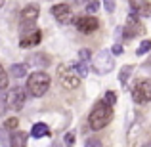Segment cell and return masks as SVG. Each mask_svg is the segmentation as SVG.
<instances>
[{"mask_svg": "<svg viewBox=\"0 0 151 147\" xmlns=\"http://www.w3.org/2000/svg\"><path fill=\"white\" fill-rule=\"evenodd\" d=\"M6 86H8V75L4 71V67L0 65V90H4Z\"/></svg>", "mask_w": 151, "mask_h": 147, "instance_id": "cell-21", "label": "cell"}, {"mask_svg": "<svg viewBox=\"0 0 151 147\" xmlns=\"http://www.w3.org/2000/svg\"><path fill=\"white\" fill-rule=\"evenodd\" d=\"M38 11H40V10H38L37 4H29V6L23 8L21 23H19V31H21V33L35 29V23H37V19H38Z\"/></svg>", "mask_w": 151, "mask_h": 147, "instance_id": "cell-6", "label": "cell"}, {"mask_svg": "<svg viewBox=\"0 0 151 147\" xmlns=\"http://www.w3.org/2000/svg\"><path fill=\"white\" fill-rule=\"evenodd\" d=\"M10 73H12V77H15V78L27 77V65L25 63H15V65L10 67Z\"/></svg>", "mask_w": 151, "mask_h": 147, "instance_id": "cell-16", "label": "cell"}, {"mask_svg": "<svg viewBox=\"0 0 151 147\" xmlns=\"http://www.w3.org/2000/svg\"><path fill=\"white\" fill-rule=\"evenodd\" d=\"M130 8L140 17H151V4L149 0H130Z\"/></svg>", "mask_w": 151, "mask_h": 147, "instance_id": "cell-12", "label": "cell"}, {"mask_svg": "<svg viewBox=\"0 0 151 147\" xmlns=\"http://www.w3.org/2000/svg\"><path fill=\"white\" fill-rule=\"evenodd\" d=\"M6 109H8V105H6V96H2V94H0V117L6 113Z\"/></svg>", "mask_w": 151, "mask_h": 147, "instance_id": "cell-27", "label": "cell"}, {"mask_svg": "<svg viewBox=\"0 0 151 147\" xmlns=\"http://www.w3.org/2000/svg\"><path fill=\"white\" fill-rule=\"evenodd\" d=\"M42 40V33L35 27V29L31 31H25V33H21V48H31V46H37L38 42Z\"/></svg>", "mask_w": 151, "mask_h": 147, "instance_id": "cell-11", "label": "cell"}, {"mask_svg": "<svg viewBox=\"0 0 151 147\" xmlns=\"http://www.w3.org/2000/svg\"><path fill=\"white\" fill-rule=\"evenodd\" d=\"M103 4H105V11H109V14L115 11V0H103Z\"/></svg>", "mask_w": 151, "mask_h": 147, "instance_id": "cell-26", "label": "cell"}, {"mask_svg": "<svg viewBox=\"0 0 151 147\" xmlns=\"http://www.w3.org/2000/svg\"><path fill=\"white\" fill-rule=\"evenodd\" d=\"M115 67V61H113V55L109 54L107 50H100L96 54V57H94L92 61V69L96 71L98 75H107L111 73Z\"/></svg>", "mask_w": 151, "mask_h": 147, "instance_id": "cell-4", "label": "cell"}, {"mask_svg": "<svg viewBox=\"0 0 151 147\" xmlns=\"http://www.w3.org/2000/svg\"><path fill=\"white\" fill-rule=\"evenodd\" d=\"M73 69H75V73H77L81 78L88 75V67H86V63L82 61V59H81V61H75V63H73Z\"/></svg>", "mask_w": 151, "mask_h": 147, "instance_id": "cell-17", "label": "cell"}, {"mask_svg": "<svg viewBox=\"0 0 151 147\" xmlns=\"http://www.w3.org/2000/svg\"><path fill=\"white\" fill-rule=\"evenodd\" d=\"M142 33H144V25H142V21L138 19V15L132 11V14L128 15V19H126V25L122 27V37L132 38V37H138V34H142Z\"/></svg>", "mask_w": 151, "mask_h": 147, "instance_id": "cell-8", "label": "cell"}, {"mask_svg": "<svg viewBox=\"0 0 151 147\" xmlns=\"http://www.w3.org/2000/svg\"><path fill=\"white\" fill-rule=\"evenodd\" d=\"M75 27H77L82 34H90L100 27V23H98V19L94 17L92 14H88V15H81V17L75 19Z\"/></svg>", "mask_w": 151, "mask_h": 147, "instance_id": "cell-9", "label": "cell"}, {"mask_svg": "<svg viewBox=\"0 0 151 147\" xmlns=\"http://www.w3.org/2000/svg\"><path fill=\"white\" fill-rule=\"evenodd\" d=\"M132 71H134V67H132V65H124V67L121 69V75H119V82H121L122 86L128 82V77H130V73H132Z\"/></svg>", "mask_w": 151, "mask_h": 147, "instance_id": "cell-18", "label": "cell"}, {"mask_svg": "<svg viewBox=\"0 0 151 147\" xmlns=\"http://www.w3.org/2000/svg\"><path fill=\"white\" fill-rule=\"evenodd\" d=\"M90 145H92V147H100L101 141L100 140H86V147H90Z\"/></svg>", "mask_w": 151, "mask_h": 147, "instance_id": "cell-28", "label": "cell"}, {"mask_svg": "<svg viewBox=\"0 0 151 147\" xmlns=\"http://www.w3.org/2000/svg\"><path fill=\"white\" fill-rule=\"evenodd\" d=\"M27 134L25 132H14L10 136V145H14V147H25L27 145Z\"/></svg>", "mask_w": 151, "mask_h": 147, "instance_id": "cell-15", "label": "cell"}, {"mask_svg": "<svg viewBox=\"0 0 151 147\" xmlns=\"http://www.w3.org/2000/svg\"><path fill=\"white\" fill-rule=\"evenodd\" d=\"M78 55H81V59L84 63H90V59H92V54H90V50H86V48H82L78 52Z\"/></svg>", "mask_w": 151, "mask_h": 147, "instance_id": "cell-23", "label": "cell"}, {"mask_svg": "<svg viewBox=\"0 0 151 147\" xmlns=\"http://www.w3.org/2000/svg\"><path fill=\"white\" fill-rule=\"evenodd\" d=\"M103 101H107L109 105H115V101H117V96H115V92L107 90V92H105V99H103Z\"/></svg>", "mask_w": 151, "mask_h": 147, "instance_id": "cell-25", "label": "cell"}, {"mask_svg": "<svg viewBox=\"0 0 151 147\" xmlns=\"http://www.w3.org/2000/svg\"><path fill=\"white\" fill-rule=\"evenodd\" d=\"M113 118V105H109L107 101H98L94 105V109L90 111V117H88V124L92 130H101L105 128L107 124L111 122Z\"/></svg>", "mask_w": 151, "mask_h": 147, "instance_id": "cell-1", "label": "cell"}, {"mask_svg": "<svg viewBox=\"0 0 151 147\" xmlns=\"http://www.w3.org/2000/svg\"><path fill=\"white\" fill-rule=\"evenodd\" d=\"M31 136L37 138V140L38 138H48L50 136V128L44 124V122H37V124L31 128Z\"/></svg>", "mask_w": 151, "mask_h": 147, "instance_id": "cell-14", "label": "cell"}, {"mask_svg": "<svg viewBox=\"0 0 151 147\" xmlns=\"http://www.w3.org/2000/svg\"><path fill=\"white\" fill-rule=\"evenodd\" d=\"M84 6H86V14H96L98 8H100V2L98 0H88Z\"/></svg>", "mask_w": 151, "mask_h": 147, "instance_id": "cell-19", "label": "cell"}, {"mask_svg": "<svg viewBox=\"0 0 151 147\" xmlns=\"http://www.w3.org/2000/svg\"><path fill=\"white\" fill-rule=\"evenodd\" d=\"M122 52H124V50H122L121 44H115V46H113V54H115V55H121Z\"/></svg>", "mask_w": 151, "mask_h": 147, "instance_id": "cell-29", "label": "cell"}, {"mask_svg": "<svg viewBox=\"0 0 151 147\" xmlns=\"http://www.w3.org/2000/svg\"><path fill=\"white\" fill-rule=\"evenodd\" d=\"M52 78L50 75L42 73V71H37V73L29 75V80H27V90L33 98H42L46 92L50 90Z\"/></svg>", "mask_w": 151, "mask_h": 147, "instance_id": "cell-2", "label": "cell"}, {"mask_svg": "<svg viewBox=\"0 0 151 147\" xmlns=\"http://www.w3.org/2000/svg\"><path fill=\"white\" fill-rule=\"evenodd\" d=\"M86 2H88V0H75V4H77V6H84Z\"/></svg>", "mask_w": 151, "mask_h": 147, "instance_id": "cell-30", "label": "cell"}, {"mask_svg": "<svg viewBox=\"0 0 151 147\" xmlns=\"http://www.w3.org/2000/svg\"><path fill=\"white\" fill-rule=\"evenodd\" d=\"M27 61H29L31 65H35V67H40V69H44V67H48L50 63H52L50 61V55L40 54V52H38V54H31Z\"/></svg>", "mask_w": 151, "mask_h": 147, "instance_id": "cell-13", "label": "cell"}, {"mask_svg": "<svg viewBox=\"0 0 151 147\" xmlns=\"http://www.w3.org/2000/svg\"><path fill=\"white\" fill-rule=\"evenodd\" d=\"M58 80L65 90H75V88H78V84H81V77L75 73L73 67H67V65H59L58 67Z\"/></svg>", "mask_w": 151, "mask_h": 147, "instance_id": "cell-3", "label": "cell"}, {"mask_svg": "<svg viewBox=\"0 0 151 147\" xmlns=\"http://www.w3.org/2000/svg\"><path fill=\"white\" fill-rule=\"evenodd\" d=\"M75 140H77V136H75V132H67L65 136H63V141H65V145H73Z\"/></svg>", "mask_w": 151, "mask_h": 147, "instance_id": "cell-24", "label": "cell"}, {"mask_svg": "<svg viewBox=\"0 0 151 147\" xmlns=\"http://www.w3.org/2000/svg\"><path fill=\"white\" fill-rule=\"evenodd\" d=\"M147 65H149V67H151V57H149V61H147Z\"/></svg>", "mask_w": 151, "mask_h": 147, "instance_id": "cell-32", "label": "cell"}, {"mask_svg": "<svg viewBox=\"0 0 151 147\" xmlns=\"http://www.w3.org/2000/svg\"><path fill=\"white\" fill-rule=\"evenodd\" d=\"M17 124H19L17 118H8V120L4 122V128H6V130H15V128H17Z\"/></svg>", "mask_w": 151, "mask_h": 147, "instance_id": "cell-22", "label": "cell"}, {"mask_svg": "<svg viewBox=\"0 0 151 147\" xmlns=\"http://www.w3.org/2000/svg\"><path fill=\"white\" fill-rule=\"evenodd\" d=\"M132 99L136 103L151 101V80H140L132 90Z\"/></svg>", "mask_w": 151, "mask_h": 147, "instance_id": "cell-7", "label": "cell"}, {"mask_svg": "<svg viewBox=\"0 0 151 147\" xmlns=\"http://www.w3.org/2000/svg\"><path fill=\"white\" fill-rule=\"evenodd\" d=\"M25 101H27V92L21 86H14V88L6 94V105H8V109H12V111H21L23 107H25Z\"/></svg>", "mask_w": 151, "mask_h": 147, "instance_id": "cell-5", "label": "cell"}, {"mask_svg": "<svg viewBox=\"0 0 151 147\" xmlns=\"http://www.w3.org/2000/svg\"><path fill=\"white\" fill-rule=\"evenodd\" d=\"M52 15L61 25H69L73 21V11H71V6H67V4H55L52 8Z\"/></svg>", "mask_w": 151, "mask_h": 147, "instance_id": "cell-10", "label": "cell"}, {"mask_svg": "<svg viewBox=\"0 0 151 147\" xmlns=\"http://www.w3.org/2000/svg\"><path fill=\"white\" fill-rule=\"evenodd\" d=\"M4 4H6V0H0V8H2V6H4Z\"/></svg>", "mask_w": 151, "mask_h": 147, "instance_id": "cell-31", "label": "cell"}, {"mask_svg": "<svg viewBox=\"0 0 151 147\" xmlns=\"http://www.w3.org/2000/svg\"><path fill=\"white\" fill-rule=\"evenodd\" d=\"M149 50H151V40H144V42L140 44V48L136 50V54H138V55H144V54H147Z\"/></svg>", "mask_w": 151, "mask_h": 147, "instance_id": "cell-20", "label": "cell"}]
</instances>
